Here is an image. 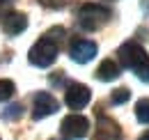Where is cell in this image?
Returning a JSON list of instances; mask_svg holds the SVG:
<instances>
[{
	"instance_id": "6da1fadb",
	"label": "cell",
	"mask_w": 149,
	"mask_h": 140,
	"mask_svg": "<svg viewBox=\"0 0 149 140\" xmlns=\"http://www.w3.org/2000/svg\"><path fill=\"white\" fill-rule=\"evenodd\" d=\"M62 37H64V28H51V30L30 48V53H28L30 64H35V67H51V64L55 62L57 53H60Z\"/></svg>"
},
{
	"instance_id": "7a4b0ae2",
	"label": "cell",
	"mask_w": 149,
	"mask_h": 140,
	"mask_svg": "<svg viewBox=\"0 0 149 140\" xmlns=\"http://www.w3.org/2000/svg\"><path fill=\"white\" fill-rule=\"evenodd\" d=\"M117 55H119V60H122V64H124L126 69L135 71V76H138L140 80L149 83V55L140 44L126 41V44L119 46V53H117Z\"/></svg>"
},
{
	"instance_id": "3957f363",
	"label": "cell",
	"mask_w": 149,
	"mask_h": 140,
	"mask_svg": "<svg viewBox=\"0 0 149 140\" xmlns=\"http://www.w3.org/2000/svg\"><path fill=\"white\" fill-rule=\"evenodd\" d=\"M112 12L106 7V5H99V2H85L80 5V9L76 12V21H78V28L92 32V30H99L101 25H106L110 21Z\"/></svg>"
},
{
	"instance_id": "277c9868",
	"label": "cell",
	"mask_w": 149,
	"mask_h": 140,
	"mask_svg": "<svg viewBox=\"0 0 149 140\" xmlns=\"http://www.w3.org/2000/svg\"><path fill=\"white\" fill-rule=\"evenodd\" d=\"M87 131H90V122L83 115H67L60 124L62 140H80L87 136Z\"/></svg>"
},
{
	"instance_id": "5b68a950",
	"label": "cell",
	"mask_w": 149,
	"mask_h": 140,
	"mask_svg": "<svg viewBox=\"0 0 149 140\" xmlns=\"http://www.w3.org/2000/svg\"><path fill=\"white\" fill-rule=\"evenodd\" d=\"M60 104H57V99L53 94H48V92H37L35 94V99H32V120H41V117H48V115H53Z\"/></svg>"
},
{
	"instance_id": "8992f818",
	"label": "cell",
	"mask_w": 149,
	"mask_h": 140,
	"mask_svg": "<svg viewBox=\"0 0 149 140\" xmlns=\"http://www.w3.org/2000/svg\"><path fill=\"white\" fill-rule=\"evenodd\" d=\"M90 97H92V92L87 85H80V83H71L67 92H64V104L69 106L71 110H80V108H85V106L90 104Z\"/></svg>"
},
{
	"instance_id": "52a82bcc",
	"label": "cell",
	"mask_w": 149,
	"mask_h": 140,
	"mask_svg": "<svg viewBox=\"0 0 149 140\" xmlns=\"http://www.w3.org/2000/svg\"><path fill=\"white\" fill-rule=\"evenodd\" d=\"M69 55H71L74 62L85 64V62H90L94 55H96V44L90 41V39H76L74 44H71V48H69Z\"/></svg>"
},
{
	"instance_id": "ba28073f",
	"label": "cell",
	"mask_w": 149,
	"mask_h": 140,
	"mask_svg": "<svg viewBox=\"0 0 149 140\" xmlns=\"http://www.w3.org/2000/svg\"><path fill=\"white\" fill-rule=\"evenodd\" d=\"M122 138V131H119V124L101 115L99 113V126H96V140H119Z\"/></svg>"
},
{
	"instance_id": "9c48e42d",
	"label": "cell",
	"mask_w": 149,
	"mask_h": 140,
	"mask_svg": "<svg viewBox=\"0 0 149 140\" xmlns=\"http://www.w3.org/2000/svg\"><path fill=\"white\" fill-rule=\"evenodd\" d=\"M25 28H28V18L21 12H9L5 16V21H2V30H5V35H9V37L21 35Z\"/></svg>"
},
{
	"instance_id": "30bf717a",
	"label": "cell",
	"mask_w": 149,
	"mask_h": 140,
	"mask_svg": "<svg viewBox=\"0 0 149 140\" xmlns=\"http://www.w3.org/2000/svg\"><path fill=\"white\" fill-rule=\"evenodd\" d=\"M119 74H122V69H119V64L115 62V60H103L101 64H99V69H96V78L99 80H103V83H110V80H115V78H119Z\"/></svg>"
},
{
	"instance_id": "8fae6325",
	"label": "cell",
	"mask_w": 149,
	"mask_h": 140,
	"mask_svg": "<svg viewBox=\"0 0 149 140\" xmlns=\"http://www.w3.org/2000/svg\"><path fill=\"white\" fill-rule=\"evenodd\" d=\"M135 117H138V122L149 124V99H140L135 104Z\"/></svg>"
},
{
	"instance_id": "7c38bea8",
	"label": "cell",
	"mask_w": 149,
	"mask_h": 140,
	"mask_svg": "<svg viewBox=\"0 0 149 140\" xmlns=\"http://www.w3.org/2000/svg\"><path fill=\"white\" fill-rule=\"evenodd\" d=\"M14 83L12 80H7V78H0V101H7V99H12V94H14Z\"/></svg>"
},
{
	"instance_id": "4fadbf2b",
	"label": "cell",
	"mask_w": 149,
	"mask_h": 140,
	"mask_svg": "<svg viewBox=\"0 0 149 140\" xmlns=\"http://www.w3.org/2000/svg\"><path fill=\"white\" fill-rule=\"evenodd\" d=\"M21 115H23V106H21V104H12L9 108H5V113H2V120L12 122V120H19Z\"/></svg>"
},
{
	"instance_id": "5bb4252c",
	"label": "cell",
	"mask_w": 149,
	"mask_h": 140,
	"mask_svg": "<svg viewBox=\"0 0 149 140\" xmlns=\"http://www.w3.org/2000/svg\"><path fill=\"white\" fill-rule=\"evenodd\" d=\"M129 99H131V92H129L126 88H119V90H115V92L110 94V101H112L115 106H122V104H126Z\"/></svg>"
},
{
	"instance_id": "9a60e30c",
	"label": "cell",
	"mask_w": 149,
	"mask_h": 140,
	"mask_svg": "<svg viewBox=\"0 0 149 140\" xmlns=\"http://www.w3.org/2000/svg\"><path fill=\"white\" fill-rule=\"evenodd\" d=\"M44 7H51V9H60V7H64L69 0H39Z\"/></svg>"
},
{
	"instance_id": "2e32d148",
	"label": "cell",
	"mask_w": 149,
	"mask_h": 140,
	"mask_svg": "<svg viewBox=\"0 0 149 140\" xmlns=\"http://www.w3.org/2000/svg\"><path fill=\"white\" fill-rule=\"evenodd\" d=\"M142 9H145V12H149V0H142Z\"/></svg>"
},
{
	"instance_id": "e0dca14e",
	"label": "cell",
	"mask_w": 149,
	"mask_h": 140,
	"mask_svg": "<svg viewBox=\"0 0 149 140\" xmlns=\"http://www.w3.org/2000/svg\"><path fill=\"white\" fill-rule=\"evenodd\" d=\"M138 140H149V131H145V133H142V136H140Z\"/></svg>"
}]
</instances>
